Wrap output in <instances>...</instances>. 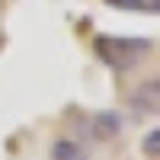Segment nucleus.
<instances>
[{"mask_svg":"<svg viewBox=\"0 0 160 160\" xmlns=\"http://www.w3.org/2000/svg\"><path fill=\"white\" fill-rule=\"evenodd\" d=\"M151 38H131V35H96L93 51L96 58L112 71H135L138 64L151 55Z\"/></svg>","mask_w":160,"mask_h":160,"instance_id":"obj_1","label":"nucleus"},{"mask_svg":"<svg viewBox=\"0 0 160 160\" xmlns=\"http://www.w3.org/2000/svg\"><path fill=\"white\" fill-rule=\"evenodd\" d=\"M51 160H87V157H83L77 141L61 138V141H55V148H51Z\"/></svg>","mask_w":160,"mask_h":160,"instance_id":"obj_4","label":"nucleus"},{"mask_svg":"<svg viewBox=\"0 0 160 160\" xmlns=\"http://www.w3.org/2000/svg\"><path fill=\"white\" fill-rule=\"evenodd\" d=\"M131 109H135V115H157L160 112V83L157 80H144L131 93Z\"/></svg>","mask_w":160,"mask_h":160,"instance_id":"obj_2","label":"nucleus"},{"mask_svg":"<svg viewBox=\"0 0 160 160\" xmlns=\"http://www.w3.org/2000/svg\"><path fill=\"white\" fill-rule=\"evenodd\" d=\"M141 151H144V157H157V154H160V128H151V131H148Z\"/></svg>","mask_w":160,"mask_h":160,"instance_id":"obj_6","label":"nucleus"},{"mask_svg":"<svg viewBox=\"0 0 160 160\" xmlns=\"http://www.w3.org/2000/svg\"><path fill=\"white\" fill-rule=\"evenodd\" d=\"M109 7L118 10H135V13H157L160 10V0H106Z\"/></svg>","mask_w":160,"mask_h":160,"instance_id":"obj_5","label":"nucleus"},{"mask_svg":"<svg viewBox=\"0 0 160 160\" xmlns=\"http://www.w3.org/2000/svg\"><path fill=\"white\" fill-rule=\"evenodd\" d=\"M122 115H118L115 109H102V112H96V115H93V138H96V141H109V138H115L118 135V131H122Z\"/></svg>","mask_w":160,"mask_h":160,"instance_id":"obj_3","label":"nucleus"}]
</instances>
